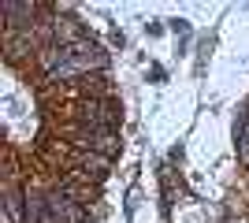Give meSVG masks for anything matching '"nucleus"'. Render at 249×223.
<instances>
[{
	"label": "nucleus",
	"instance_id": "nucleus-1",
	"mask_svg": "<svg viewBox=\"0 0 249 223\" xmlns=\"http://www.w3.org/2000/svg\"><path fill=\"white\" fill-rule=\"evenodd\" d=\"M71 141L78 149H86V153H101V156H112L115 149H119V138H115L112 130H97V127H74Z\"/></svg>",
	"mask_w": 249,
	"mask_h": 223
},
{
	"label": "nucleus",
	"instance_id": "nucleus-2",
	"mask_svg": "<svg viewBox=\"0 0 249 223\" xmlns=\"http://www.w3.org/2000/svg\"><path fill=\"white\" fill-rule=\"evenodd\" d=\"M49 223H86V212L71 193L52 190L49 193Z\"/></svg>",
	"mask_w": 249,
	"mask_h": 223
},
{
	"label": "nucleus",
	"instance_id": "nucleus-3",
	"mask_svg": "<svg viewBox=\"0 0 249 223\" xmlns=\"http://www.w3.org/2000/svg\"><path fill=\"white\" fill-rule=\"evenodd\" d=\"M119 123V104H115L112 97H104V101H89L82 108V127H97V130H112Z\"/></svg>",
	"mask_w": 249,
	"mask_h": 223
},
{
	"label": "nucleus",
	"instance_id": "nucleus-4",
	"mask_svg": "<svg viewBox=\"0 0 249 223\" xmlns=\"http://www.w3.org/2000/svg\"><path fill=\"white\" fill-rule=\"evenodd\" d=\"M74 171H78L82 179H89V175H93V179H101L104 171H108V156H101V153H82V156H78V164H74Z\"/></svg>",
	"mask_w": 249,
	"mask_h": 223
},
{
	"label": "nucleus",
	"instance_id": "nucleus-5",
	"mask_svg": "<svg viewBox=\"0 0 249 223\" xmlns=\"http://www.w3.org/2000/svg\"><path fill=\"white\" fill-rule=\"evenodd\" d=\"M234 138H238V160L249 168V112L234 123Z\"/></svg>",
	"mask_w": 249,
	"mask_h": 223
},
{
	"label": "nucleus",
	"instance_id": "nucleus-6",
	"mask_svg": "<svg viewBox=\"0 0 249 223\" xmlns=\"http://www.w3.org/2000/svg\"><path fill=\"white\" fill-rule=\"evenodd\" d=\"M22 197L19 190H8V223H22Z\"/></svg>",
	"mask_w": 249,
	"mask_h": 223
}]
</instances>
